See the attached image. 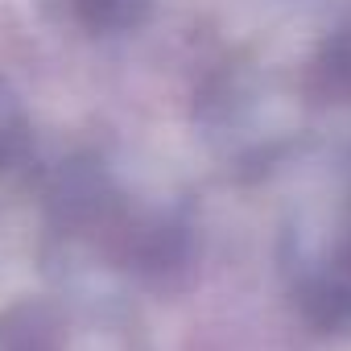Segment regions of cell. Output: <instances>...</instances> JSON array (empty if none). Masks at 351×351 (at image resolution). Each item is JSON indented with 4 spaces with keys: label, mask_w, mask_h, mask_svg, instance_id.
<instances>
[{
    "label": "cell",
    "mask_w": 351,
    "mask_h": 351,
    "mask_svg": "<svg viewBox=\"0 0 351 351\" xmlns=\"http://www.w3.org/2000/svg\"><path fill=\"white\" fill-rule=\"evenodd\" d=\"M75 13L87 21V25H99V29H116V25H128L145 13L149 0H71Z\"/></svg>",
    "instance_id": "obj_1"
}]
</instances>
